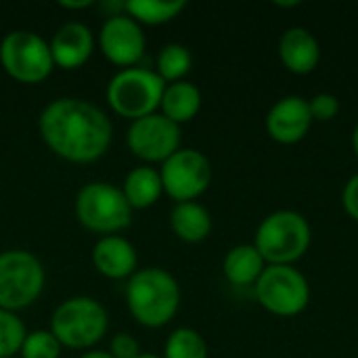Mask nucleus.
Instances as JSON below:
<instances>
[{
	"label": "nucleus",
	"instance_id": "1",
	"mask_svg": "<svg viewBox=\"0 0 358 358\" xmlns=\"http://www.w3.org/2000/svg\"><path fill=\"white\" fill-rule=\"evenodd\" d=\"M44 143L63 159L94 162L111 145L113 126L107 113L94 103L78 96L50 101L38 120Z\"/></svg>",
	"mask_w": 358,
	"mask_h": 358
},
{
	"label": "nucleus",
	"instance_id": "2",
	"mask_svg": "<svg viewBox=\"0 0 358 358\" xmlns=\"http://www.w3.org/2000/svg\"><path fill=\"white\" fill-rule=\"evenodd\" d=\"M126 304L141 325L164 327L178 313L180 285L166 268H141L126 285Z\"/></svg>",
	"mask_w": 358,
	"mask_h": 358
},
{
	"label": "nucleus",
	"instance_id": "3",
	"mask_svg": "<svg viewBox=\"0 0 358 358\" xmlns=\"http://www.w3.org/2000/svg\"><path fill=\"white\" fill-rule=\"evenodd\" d=\"M313 231L308 220L294 210H277L268 214L254 237V245L268 264L294 266L310 248Z\"/></svg>",
	"mask_w": 358,
	"mask_h": 358
},
{
	"label": "nucleus",
	"instance_id": "4",
	"mask_svg": "<svg viewBox=\"0 0 358 358\" xmlns=\"http://www.w3.org/2000/svg\"><path fill=\"white\" fill-rule=\"evenodd\" d=\"M109 317L107 310L88 296H73L61 302L50 319V331L63 346L69 348H90L107 331Z\"/></svg>",
	"mask_w": 358,
	"mask_h": 358
},
{
	"label": "nucleus",
	"instance_id": "5",
	"mask_svg": "<svg viewBox=\"0 0 358 358\" xmlns=\"http://www.w3.org/2000/svg\"><path fill=\"white\" fill-rule=\"evenodd\" d=\"M166 82L157 71L145 67H124L107 84V101L111 109L124 117H145L155 113L162 103Z\"/></svg>",
	"mask_w": 358,
	"mask_h": 358
},
{
	"label": "nucleus",
	"instance_id": "6",
	"mask_svg": "<svg viewBox=\"0 0 358 358\" xmlns=\"http://www.w3.org/2000/svg\"><path fill=\"white\" fill-rule=\"evenodd\" d=\"M76 216L86 229L111 235L132 222V208L122 189L105 180H94L78 191Z\"/></svg>",
	"mask_w": 358,
	"mask_h": 358
},
{
	"label": "nucleus",
	"instance_id": "7",
	"mask_svg": "<svg viewBox=\"0 0 358 358\" xmlns=\"http://www.w3.org/2000/svg\"><path fill=\"white\" fill-rule=\"evenodd\" d=\"M44 266L27 250H6L0 254V308L21 310L38 300L44 289Z\"/></svg>",
	"mask_w": 358,
	"mask_h": 358
},
{
	"label": "nucleus",
	"instance_id": "8",
	"mask_svg": "<svg viewBox=\"0 0 358 358\" xmlns=\"http://www.w3.org/2000/svg\"><path fill=\"white\" fill-rule=\"evenodd\" d=\"M0 63L6 73L27 84L42 82L55 67L50 42L31 29H13L2 38Z\"/></svg>",
	"mask_w": 358,
	"mask_h": 358
},
{
	"label": "nucleus",
	"instance_id": "9",
	"mask_svg": "<svg viewBox=\"0 0 358 358\" xmlns=\"http://www.w3.org/2000/svg\"><path fill=\"white\" fill-rule=\"evenodd\" d=\"M254 289L258 302L277 317H296L304 313L310 302V285L294 266L266 264Z\"/></svg>",
	"mask_w": 358,
	"mask_h": 358
},
{
	"label": "nucleus",
	"instance_id": "10",
	"mask_svg": "<svg viewBox=\"0 0 358 358\" xmlns=\"http://www.w3.org/2000/svg\"><path fill=\"white\" fill-rule=\"evenodd\" d=\"M164 191L180 201H195L212 182V164L210 159L191 147L178 149L159 168Z\"/></svg>",
	"mask_w": 358,
	"mask_h": 358
},
{
	"label": "nucleus",
	"instance_id": "11",
	"mask_svg": "<svg viewBox=\"0 0 358 358\" xmlns=\"http://www.w3.org/2000/svg\"><path fill=\"white\" fill-rule=\"evenodd\" d=\"M128 149L147 162H166L180 149V126L164 113H149L132 120L126 132Z\"/></svg>",
	"mask_w": 358,
	"mask_h": 358
},
{
	"label": "nucleus",
	"instance_id": "12",
	"mask_svg": "<svg viewBox=\"0 0 358 358\" xmlns=\"http://www.w3.org/2000/svg\"><path fill=\"white\" fill-rule=\"evenodd\" d=\"M101 50L115 65L132 67L145 52V34L128 13H115L105 19L99 34Z\"/></svg>",
	"mask_w": 358,
	"mask_h": 358
},
{
	"label": "nucleus",
	"instance_id": "13",
	"mask_svg": "<svg viewBox=\"0 0 358 358\" xmlns=\"http://www.w3.org/2000/svg\"><path fill=\"white\" fill-rule=\"evenodd\" d=\"M313 122L308 101L289 94L279 99L266 113V132L281 145H294L308 134Z\"/></svg>",
	"mask_w": 358,
	"mask_h": 358
},
{
	"label": "nucleus",
	"instance_id": "14",
	"mask_svg": "<svg viewBox=\"0 0 358 358\" xmlns=\"http://www.w3.org/2000/svg\"><path fill=\"white\" fill-rule=\"evenodd\" d=\"M92 48H94V34L82 21L63 23L50 40V52L55 65L65 69H76L84 65L92 55Z\"/></svg>",
	"mask_w": 358,
	"mask_h": 358
},
{
	"label": "nucleus",
	"instance_id": "15",
	"mask_svg": "<svg viewBox=\"0 0 358 358\" xmlns=\"http://www.w3.org/2000/svg\"><path fill=\"white\" fill-rule=\"evenodd\" d=\"M136 248L122 235H105L92 248L94 268L109 279H124L136 273Z\"/></svg>",
	"mask_w": 358,
	"mask_h": 358
},
{
	"label": "nucleus",
	"instance_id": "16",
	"mask_svg": "<svg viewBox=\"0 0 358 358\" xmlns=\"http://www.w3.org/2000/svg\"><path fill=\"white\" fill-rule=\"evenodd\" d=\"M279 59L287 71L306 76L317 69L321 61V46L315 34L306 27H289L279 40Z\"/></svg>",
	"mask_w": 358,
	"mask_h": 358
},
{
	"label": "nucleus",
	"instance_id": "17",
	"mask_svg": "<svg viewBox=\"0 0 358 358\" xmlns=\"http://www.w3.org/2000/svg\"><path fill=\"white\" fill-rule=\"evenodd\" d=\"M162 113L172 120L174 124H185L189 120H193L199 109H201V90L189 82V80H178V82H170L164 88L162 94Z\"/></svg>",
	"mask_w": 358,
	"mask_h": 358
},
{
	"label": "nucleus",
	"instance_id": "18",
	"mask_svg": "<svg viewBox=\"0 0 358 358\" xmlns=\"http://www.w3.org/2000/svg\"><path fill=\"white\" fill-rule=\"evenodd\" d=\"M170 227L178 239L187 243H199L212 231V216L197 201H180L170 212Z\"/></svg>",
	"mask_w": 358,
	"mask_h": 358
},
{
	"label": "nucleus",
	"instance_id": "19",
	"mask_svg": "<svg viewBox=\"0 0 358 358\" xmlns=\"http://www.w3.org/2000/svg\"><path fill=\"white\" fill-rule=\"evenodd\" d=\"M266 268L264 258L254 243H241L227 252L222 271L233 285H254Z\"/></svg>",
	"mask_w": 358,
	"mask_h": 358
},
{
	"label": "nucleus",
	"instance_id": "20",
	"mask_svg": "<svg viewBox=\"0 0 358 358\" xmlns=\"http://www.w3.org/2000/svg\"><path fill=\"white\" fill-rule=\"evenodd\" d=\"M122 193L128 199L132 210H143V208L153 206L159 199V195L164 193L159 170H155L151 166L132 168L124 178Z\"/></svg>",
	"mask_w": 358,
	"mask_h": 358
},
{
	"label": "nucleus",
	"instance_id": "21",
	"mask_svg": "<svg viewBox=\"0 0 358 358\" xmlns=\"http://www.w3.org/2000/svg\"><path fill=\"white\" fill-rule=\"evenodd\" d=\"M187 0H126L124 10L138 23L159 25L180 15Z\"/></svg>",
	"mask_w": 358,
	"mask_h": 358
},
{
	"label": "nucleus",
	"instance_id": "22",
	"mask_svg": "<svg viewBox=\"0 0 358 358\" xmlns=\"http://www.w3.org/2000/svg\"><path fill=\"white\" fill-rule=\"evenodd\" d=\"M191 65H193L191 50L178 42L166 44L157 55V73L168 84L182 80L191 71Z\"/></svg>",
	"mask_w": 358,
	"mask_h": 358
},
{
	"label": "nucleus",
	"instance_id": "23",
	"mask_svg": "<svg viewBox=\"0 0 358 358\" xmlns=\"http://www.w3.org/2000/svg\"><path fill=\"white\" fill-rule=\"evenodd\" d=\"M164 358H208V344L199 331L178 327L166 340Z\"/></svg>",
	"mask_w": 358,
	"mask_h": 358
},
{
	"label": "nucleus",
	"instance_id": "24",
	"mask_svg": "<svg viewBox=\"0 0 358 358\" xmlns=\"http://www.w3.org/2000/svg\"><path fill=\"white\" fill-rule=\"evenodd\" d=\"M25 336L27 329L23 321L15 313L0 308V358H15L23 346Z\"/></svg>",
	"mask_w": 358,
	"mask_h": 358
},
{
	"label": "nucleus",
	"instance_id": "25",
	"mask_svg": "<svg viewBox=\"0 0 358 358\" xmlns=\"http://www.w3.org/2000/svg\"><path fill=\"white\" fill-rule=\"evenodd\" d=\"M61 346L63 344L50 329H36L27 331L19 352L23 358H59Z\"/></svg>",
	"mask_w": 358,
	"mask_h": 358
},
{
	"label": "nucleus",
	"instance_id": "26",
	"mask_svg": "<svg viewBox=\"0 0 358 358\" xmlns=\"http://www.w3.org/2000/svg\"><path fill=\"white\" fill-rule=\"evenodd\" d=\"M310 115L317 122H331L340 113V99L331 92H319L308 101Z\"/></svg>",
	"mask_w": 358,
	"mask_h": 358
},
{
	"label": "nucleus",
	"instance_id": "27",
	"mask_svg": "<svg viewBox=\"0 0 358 358\" xmlns=\"http://www.w3.org/2000/svg\"><path fill=\"white\" fill-rule=\"evenodd\" d=\"M109 352L113 355V358H136L141 352H138V342L122 331V334H115L111 338V344H109Z\"/></svg>",
	"mask_w": 358,
	"mask_h": 358
},
{
	"label": "nucleus",
	"instance_id": "28",
	"mask_svg": "<svg viewBox=\"0 0 358 358\" xmlns=\"http://www.w3.org/2000/svg\"><path fill=\"white\" fill-rule=\"evenodd\" d=\"M342 206L346 210V214L358 222V174H355L346 187H344V193H342Z\"/></svg>",
	"mask_w": 358,
	"mask_h": 358
},
{
	"label": "nucleus",
	"instance_id": "29",
	"mask_svg": "<svg viewBox=\"0 0 358 358\" xmlns=\"http://www.w3.org/2000/svg\"><path fill=\"white\" fill-rule=\"evenodd\" d=\"M90 4H92L90 0H61V6L65 8H86Z\"/></svg>",
	"mask_w": 358,
	"mask_h": 358
},
{
	"label": "nucleus",
	"instance_id": "30",
	"mask_svg": "<svg viewBox=\"0 0 358 358\" xmlns=\"http://www.w3.org/2000/svg\"><path fill=\"white\" fill-rule=\"evenodd\" d=\"M80 358H113V355L109 350H88Z\"/></svg>",
	"mask_w": 358,
	"mask_h": 358
},
{
	"label": "nucleus",
	"instance_id": "31",
	"mask_svg": "<svg viewBox=\"0 0 358 358\" xmlns=\"http://www.w3.org/2000/svg\"><path fill=\"white\" fill-rule=\"evenodd\" d=\"M352 149H355V155L358 157V124L357 128H355V132H352Z\"/></svg>",
	"mask_w": 358,
	"mask_h": 358
},
{
	"label": "nucleus",
	"instance_id": "32",
	"mask_svg": "<svg viewBox=\"0 0 358 358\" xmlns=\"http://www.w3.org/2000/svg\"><path fill=\"white\" fill-rule=\"evenodd\" d=\"M136 358H162V357H155V355H138Z\"/></svg>",
	"mask_w": 358,
	"mask_h": 358
}]
</instances>
